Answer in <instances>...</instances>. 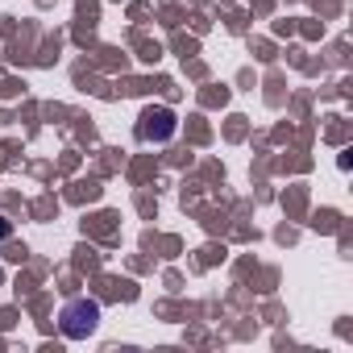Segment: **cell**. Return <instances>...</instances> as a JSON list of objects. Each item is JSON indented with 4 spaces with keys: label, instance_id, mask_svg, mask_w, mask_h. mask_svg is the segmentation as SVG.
<instances>
[{
    "label": "cell",
    "instance_id": "cell-1",
    "mask_svg": "<svg viewBox=\"0 0 353 353\" xmlns=\"http://www.w3.org/2000/svg\"><path fill=\"white\" fill-rule=\"evenodd\" d=\"M96 320H100V307L88 303V299H79V303H71V307L63 312V332H67V336H88V332L96 328Z\"/></svg>",
    "mask_w": 353,
    "mask_h": 353
}]
</instances>
